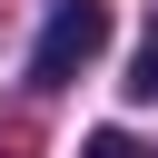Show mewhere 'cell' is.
Wrapping results in <instances>:
<instances>
[{"label": "cell", "instance_id": "cell-2", "mask_svg": "<svg viewBox=\"0 0 158 158\" xmlns=\"http://www.w3.org/2000/svg\"><path fill=\"white\" fill-rule=\"evenodd\" d=\"M128 99H138V109H158V10H148V40H138V59H128Z\"/></svg>", "mask_w": 158, "mask_h": 158}, {"label": "cell", "instance_id": "cell-1", "mask_svg": "<svg viewBox=\"0 0 158 158\" xmlns=\"http://www.w3.org/2000/svg\"><path fill=\"white\" fill-rule=\"evenodd\" d=\"M99 49H109V0H59L40 49H30V89H69Z\"/></svg>", "mask_w": 158, "mask_h": 158}, {"label": "cell", "instance_id": "cell-3", "mask_svg": "<svg viewBox=\"0 0 158 158\" xmlns=\"http://www.w3.org/2000/svg\"><path fill=\"white\" fill-rule=\"evenodd\" d=\"M79 158H138V148H128L118 128H89V138H79Z\"/></svg>", "mask_w": 158, "mask_h": 158}]
</instances>
